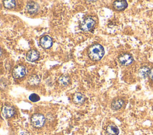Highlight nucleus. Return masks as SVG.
Here are the masks:
<instances>
[{"instance_id":"obj_1","label":"nucleus","mask_w":153,"mask_h":135,"mask_svg":"<svg viewBox=\"0 0 153 135\" xmlns=\"http://www.w3.org/2000/svg\"><path fill=\"white\" fill-rule=\"evenodd\" d=\"M105 54V49L103 46L99 43H95L90 46L88 49V55L93 61L100 60Z\"/></svg>"},{"instance_id":"obj_2","label":"nucleus","mask_w":153,"mask_h":135,"mask_svg":"<svg viewBox=\"0 0 153 135\" xmlns=\"http://www.w3.org/2000/svg\"><path fill=\"white\" fill-rule=\"evenodd\" d=\"M95 21L91 17H85L79 24L80 29L84 31L87 32L92 30L95 26Z\"/></svg>"},{"instance_id":"obj_3","label":"nucleus","mask_w":153,"mask_h":135,"mask_svg":"<svg viewBox=\"0 0 153 135\" xmlns=\"http://www.w3.org/2000/svg\"><path fill=\"white\" fill-rule=\"evenodd\" d=\"M32 125L35 128H41L45 122V117L39 113H36L32 115L30 118Z\"/></svg>"},{"instance_id":"obj_4","label":"nucleus","mask_w":153,"mask_h":135,"mask_svg":"<svg viewBox=\"0 0 153 135\" xmlns=\"http://www.w3.org/2000/svg\"><path fill=\"white\" fill-rule=\"evenodd\" d=\"M26 74V68L25 66L22 65H17L16 66L12 72V74L14 78L19 79L23 77Z\"/></svg>"},{"instance_id":"obj_5","label":"nucleus","mask_w":153,"mask_h":135,"mask_svg":"<svg viewBox=\"0 0 153 135\" xmlns=\"http://www.w3.org/2000/svg\"><path fill=\"white\" fill-rule=\"evenodd\" d=\"M133 61V58L131 55L127 53H123L119 55L118 61L123 65H128Z\"/></svg>"},{"instance_id":"obj_6","label":"nucleus","mask_w":153,"mask_h":135,"mask_svg":"<svg viewBox=\"0 0 153 135\" xmlns=\"http://www.w3.org/2000/svg\"><path fill=\"white\" fill-rule=\"evenodd\" d=\"M2 115L6 118L11 117L15 113V109L13 107L9 105H5L2 108Z\"/></svg>"},{"instance_id":"obj_7","label":"nucleus","mask_w":153,"mask_h":135,"mask_svg":"<svg viewBox=\"0 0 153 135\" xmlns=\"http://www.w3.org/2000/svg\"><path fill=\"white\" fill-rule=\"evenodd\" d=\"M41 46L45 49L50 48L53 45V39L49 36H44L42 37L39 41Z\"/></svg>"},{"instance_id":"obj_8","label":"nucleus","mask_w":153,"mask_h":135,"mask_svg":"<svg viewBox=\"0 0 153 135\" xmlns=\"http://www.w3.org/2000/svg\"><path fill=\"white\" fill-rule=\"evenodd\" d=\"M39 9L38 4L34 1H29L27 3L26 10L27 12L30 14L36 13Z\"/></svg>"},{"instance_id":"obj_9","label":"nucleus","mask_w":153,"mask_h":135,"mask_svg":"<svg viewBox=\"0 0 153 135\" xmlns=\"http://www.w3.org/2000/svg\"><path fill=\"white\" fill-rule=\"evenodd\" d=\"M127 2L126 1L124 0H118L115 1L113 2V7L114 8L118 11H122L124 10L127 7Z\"/></svg>"},{"instance_id":"obj_10","label":"nucleus","mask_w":153,"mask_h":135,"mask_svg":"<svg viewBox=\"0 0 153 135\" xmlns=\"http://www.w3.org/2000/svg\"><path fill=\"white\" fill-rule=\"evenodd\" d=\"M106 132L108 135H118L119 129L116 125L109 124L106 127Z\"/></svg>"},{"instance_id":"obj_11","label":"nucleus","mask_w":153,"mask_h":135,"mask_svg":"<svg viewBox=\"0 0 153 135\" xmlns=\"http://www.w3.org/2000/svg\"><path fill=\"white\" fill-rule=\"evenodd\" d=\"M39 54L38 51L36 50H30L26 55V59L27 61L30 62H33L37 60L39 58Z\"/></svg>"},{"instance_id":"obj_12","label":"nucleus","mask_w":153,"mask_h":135,"mask_svg":"<svg viewBox=\"0 0 153 135\" xmlns=\"http://www.w3.org/2000/svg\"><path fill=\"white\" fill-rule=\"evenodd\" d=\"M124 101L120 98H117L113 100L111 104V108L113 110H118L120 109L124 105Z\"/></svg>"},{"instance_id":"obj_13","label":"nucleus","mask_w":153,"mask_h":135,"mask_svg":"<svg viewBox=\"0 0 153 135\" xmlns=\"http://www.w3.org/2000/svg\"><path fill=\"white\" fill-rule=\"evenodd\" d=\"M85 100V96L80 93V92H76L74 93L73 96V102L76 104H81Z\"/></svg>"},{"instance_id":"obj_14","label":"nucleus","mask_w":153,"mask_h":135,"mask_svg":"<svg viewBox=\"0 0 153 135\" xmlns=\"http://www.w3.org/2000/svg\"><path fill=\"white\" fill-rule=\"evenodd\" d=\"M70 81L71 80L69 77L66 75H62L58 79V82L59 83V84L63 86L68 85L70 83Z\"/></svg>"},{"instance_id":"obj_15","label":"nucleus","mask_w":153,"mask_h":135,"mask_svg":"<svg viewBox=\"0 0 153 135\" xmlns=\"http://www.w3.org/2000/svg\"><path fill=\"white\" fill-rule=\"evenodd\" d=\"M149 73H150L149 68L148 67L143 66L140 68L139 71V75L140 77L145 79L149 74Z\"/></svg>"},{"instance_id":"obj_16","label":"nucleus","mask_w":153,"mask_h":135,"mask_svg":"<svg viewBox=\"0 0 153 135\" xmlns=\"http://www.w3.org/2000/svg\"><path fill=\"white\" fill-rule=\"evenodd\" d=\"M40 82V79L38 76L33 74L30 76L28 79V83L30 85H37Z\"/></svg>"},{"instance_id":"obj_17","label":"nucleus","mask_w":153,"mask_h":135,"mask_svg":"<svg viewBox=\"0 0 153 135\" xmlns=\"http://www.w3.org/2000/svg\"><path fill=\"white\" fill-rule=\"evenodd\" d=\"M3 4L5 8L7 9H11L16 7V1L14 0L3 1Z\"/></svg>"},{"instance_id":"obj_18","label":"nucleus","mask_w":153,"mask_h":135,"mask_svg":"<svg viewBox=\"0 0 153 135\" xmlns=\"http://www.w3.org/2000/svg\"><path fill=\"white\" fill-rule=\"evenodd\" d=\"M29 99L33 102H36L39 101L40 97L36 93H32L29 96Z\"/></svg>"},{"instance_id":"obj_19","label":"nucleus","mask_w":153,"mask_h":135,"mask_svg":"<svg viewBox=\"0 0 153 135\" xmlns=\"http://www.w3.org/2000/svg\"><path fill=\"white\" fill-rule=\"evenodd\" d=\"M150 78L153 80V68L150 71V73H149V74Z\"/></svg>"},{"instance_id":"obj_20","label":"nucleus","mask_w":153,"mask_h":135,"mask_svg":"<svg viewBox=\"0 0 153 135\" xmlns=\"http://www.w3.org/2000/svg\"><path fill=\"white\" fill-rule=\"evenodd\" d=\"M20 135H29V134L26 131H23L20 134Z\"/></svg>"}]
</instances>
